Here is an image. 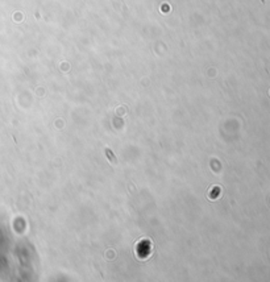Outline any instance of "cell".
Masks as SVG:
<instances>
[{
    "mask_svg": "<svg viewBox=\"0 0 270 282\" xmlns=\"http://www.w3.org/2000/svg\"><path fill=\"white\" fill-rule=\"evenodd\" d=\"M106 153H107V156H108V158H110V161L111 162H113V164H116L117 161H116V157L112 154V152L110 150V149H106Z\"/></svg>",
    "mask_w": 270,
    "mask_h": 282,
    "instance_id": "6da1fadb",
    "label": "cell"
}]
</instances>
